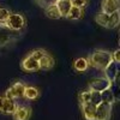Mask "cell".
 <instances>
[{
    "label": "cell",
    "mask_w": 120,
    "mask_h": 120,
    "mask_svg": "<svg viewBox=\"0 0 120 120\" xmlns=\"http://www.w3.org/2000/svg\"><path fill=\"white\" fill-rule=\"evenodd\" d=\"M88 60H89V64L93 67L103 71L106 68V66L111 63L113 59H112V53H109L108 51L97 49V51H95L91 55H90V58Z\"/></svg>",
    "instance_id": "obj_1"
},
{
    "label": "cell",
    "mask_w": 120,
    "mask_h": 120,
    "mask_svg": "<svg viewBox=\"0 0 120 120\" xmlns=\"http://www.w3.org/2000/svg\"><path fill=\"white\" fill-rule=\"evenodd\" d=\"M25 25V19L19 13H10L7 21L5 23V26L12 29V30H21Z\"/></svg>",
    "instance_id": "obj_2"
},
{
    "label": "cell",
    "mask_w": 120,
    "mask_h": 120,
    "mask_svg": "<svg viewBox=\"0 0 120 120\" xmlns=\"http://www.w3.org/2000/svg\"><path fill=\"white\" fill-rule=\"evenodd\" d=\"M112 103L101 102L96 106L95 120H109L112 115Z\"/></svg>",
    "instance_id": "obj_3"
},
{
    "label": "cell",
    "mask_w": 120,
    "mask_h": 120,
    "mask_svg": "<svg viewBox=\"0 0 120 120\" xmlns=\"http://www.w3.org/2000/svg\"><path fill=\"white\" fill-rule=\"evenodd\" d=\"M112 81H109V79L105 76V77H100V78H96L94 81L89 84V90L90 91H103L106 89H109L112 86Z\"/></svg>",
    "instance_id": "obj_4"
},
{
    "label": "cell",
    "mask_w": 120,
    "mask_h": 120,
    "mask_svg": "<svg viewBox=\"0 0 120 120\" xmlns=\"http://www.w3.org/2000/svg\"><path fill=\"white\" fill-rule=\"evenodd\" d=\"M24 90H25V85L22 82H17L6 90L5 97L15 98V100L16 98H22V97H24Z\"/></svg>",
    "instance_id": "obj_5"
},
{
    "label": "cell",
    "mask_w": 120,
    "mask_h": 120,
    "mask_svg": "<svg viewBox=\"0 0 120 120\" xmlns=\"http://www.w3.org/2000/svg\"><path fill=\"white\" fill-rule=\"evenodd\" d=\"M21 67L26 72H36L40 70V65H38V60L31 58L30 55H28L21 64Z\"/></svg>",
    "instance_id": "obj_6"
},
{
    "label": "cell",
    "mask_w": 120,
    "mask_h": 120,
    "mask_svg": "<svg viewBox=\"0 0 120 120\" xmlns=\"http://www.w3.org/2000/svg\"><path fill=\"white\" fill-rule=\"evenodd\" d=\"M103 71H105V76L109 79V81L114 82L115 78L118 77V73H119V63H115L114 60H112V61L106 66V68Z\"/></svg>",
    "instance_id": "obj_7"
},
{
    "label": "cell",
    "mask_w": 120,
    "mask_h": 120,
    "mask_svg": "<svg viewBox=\"0 0 120 120\" xmlns=\"http://www.w3.org/2000/svg\"><path fill=\"white\" fill-rule=\"evenodd\" d=\"M15 120H28L31 115V109L26 106H18L16 112L12 114Z\"/></svg>",
    "instance_id": "obj_8"
},
{
    "label": "cell",
    "mask_w": 120,
    "mask_h": 120,
    "mask_svg": "<svg viewBox=\"0 0 120 120\" xmlns=\"http://www.w3.org/2000/svg\"><path fill=\"white\" fill-rule=\"evenodd\" d=\"M81 108L86 120H95V112H96L95 105H93L91 102H85V103H81Z\"/></svg>",
    "instance_id": "obj_9"
},
{
    "label": "cell",
    "mask_w": 120,
    "mask_h": 120,
    "mask_svg": "<svg viewBox=\"0 0 120 120\" xmlns=\"http://www.w3.org/2000/svg\"><path fill=\"white\" fill-rule=\"evenodd\" d=\"M119 0H102V12L107 15L119 11Z\"/></svg>",
    "instance_id": "obj_10"
},
{
    "label": "cell",
    "mask_w": 120,
    "mask_h": 120,
    "mask_svg": "<svg viewBox=\"0 0 120 120\" xmlns=\"http://www.w3.org/2000/svg\"><path fill=\"white\" fill-rule=\"evenodd\" d=\"M18 105L15 101V98H7L4 97V102H3V108H1V112L5 114H13L16 112Z\"/></svg>",
    "instance_id": "obj_11"
},
{
    "label": "cell",
    "mask_w": 120,
    "mask_h": 120,
    "mask_svg": "<svg viewBox=\"0 0 120 120\" xmlns=\"http://www.w3.org/2000/svg\"><path fill=\"white\" fill-rule=\"evenodd\" d=\"M38 65H40V70H51L54 66V59L48 53H46L38 60Z\"/></svg>",
    "instance_id": "obj_12"
},
{
    "label": "cell",
    "mask_w": 120,
    "mask_h": 120,
    "mask_svg": "<svg viewBox=\"0 0 120 120\" xmlns=\"http://www.w3.org/2000/svg\"><path fill=\"white\" fill-rule=\"evenodd\" d=\"M56 6L59 8L61 17H66L70 8L72 7V3H71V0H60V1H56Z\"/></svg>",
    "instance_id": "obj_13"
},
{
    "label": "cell",
    "mask_w": 120,
    "mask_h": 120,
    "mask_svg": "<svg viewBox=\"0 0 120 120\" xmlns=\"http://www.w3.org/2000/svg\"><path fill=\"white\" fill-rule=\"evenodd\" d=\"M89 66H90L89 60L85 59V58H78V59L75 60V63H73V67H75L76 71H78V72L86 71Z\"/></svg>",
    "instance_id": "obj_14"
},
{
    "label": "cell",
    "mask_w": 120,
    "mask_h": 120,
    "mask_svg": "<svg viewBox=\"0 0 120 120\" xmlns=\"http://www.w3.org/2000/svg\"><path fill=\"white\" fill-rule=\"evenodd\" d=\"M45 12H46V16L48 18H52V19H60V18H61V15H60V11H59L56 4L46 7Z\"/></svg>",
    "instance_id": "obj_15"
},
{
    "label": "cell",
    "mask_w": 120,
    "mask_h": 120,
    "mask_svg": "<svg viewBox=\"0 0 120 120\" xmlns=\"http://www.w3.org/2000/svg\"><path fill=\"white\" fill-rule=\"evenodd\" d=\"M119 23H120V12L119 11H115V12L109 15L107 28L108 29H114V28H116L119 25Z\"/></svg>",
    "instance_id": "obj_16"
},
{
    "label": "cell",
    "mask_w": 120,
    "mask_h": 120,
    "mask_svg": "<svg viewBox=\"0 0 120 120\" xmlns=\"http://www.w3.org/2000/svg\"><path fill=\"white\" fill-rule=\"evenodd\" d=\"M83 15V11H82V7H77V6H73L70 8V11L66 16V18L68 19H71V21H77V19H79L82 17Z\"/></svg>",
    "instance_id": "obj_17"
},
{
    "label": "cell",
    "mask_w": 120,
    "mask_h": 120,
    "mask_svg": "<svg viewBox=\"0 0 120 120\" xmlns=\"http://www.w3.org/2000/svg\"><path fill=\"white\" fill-rule=\"evenodd\" d=\"M100 94H101V100H102V102L112 103V105L115 102V96H114L113 91H111V88L103 90V91H101Z\"/></svg>",
    "instance_id": "obj_18"
},
{
    "label": "cell",
    "mask_w": 120,
    "mask_h": 120,
    "mask_svg": "<svg viewBox=\"0 0 120 120\" xmlns=\"http://www.w3.org/2000/svg\"><path fill=\"white\" fill-rule=\"evenodd\" d=\"M24 97L28 100H35L38 97V90L34 86H25L24 90Z\"/></svg>",
    "instance_id": "obj_19"
},
{
    "label": "cell",
    "mask_w": 120,
    "mask_h": 120,
    "mask_svg": "<svg viewBox=\"0 0 120 120\" xmlns=\"http://www.w3.org/2000/svg\"><path fill=\"white\" fill-rule=\"evenodd\" d=\"M108 18H109V15L105 13V12H100L95 16V21L97 24H100L101 26H105L107 28V24H108Z\"/></svg>",
    "instance_id": "obj_20"
},
{
    "label": "cell",
    "mask_w": 120,
    "mask_h": 120,
    "mask_svg": "<svg viewBox=\"0 0 120 120\" xmlns=\"http://www.w3.org/2000/svg\"><path fill=\"white\" fill-rule=\"evenodd\" d=\"M90 102H91L93 105L97 106L102 102L101 100V94H100V91H91V97H90Z\"/></svg>",
    "instance_id": "obj_21"
},
{
    "label": "cell",
    "mask_w": 120,
    "mask_h": 120,
    "mask_svg": "<svg viewBox=\"0 0 120 120\" xmlns=\"http://www.w3.org/2000/svg\"><path fill=\"white\" fill-rule=\"evenodd\" d=\"M90 97H91V91H83L79 94V103H85V102H90Z\"/></svg>",
    "instance_id": "obj_22"
},
{
    "label": "cell",
    "mask_w": 120,
    "mask_h": 120,
    "mask_svg": "<svg viewBox=\"0 0 120 120\" xmlns=\"http://www.w3.org/2000/svg\"><path fill=\"white\" fill-rule=\"evenodd\" d=\"M8 16H10V11H8V10H6V8H0V24L5 25Z\"/></svg>",
    "instance_id": "obj_23"
},
{
    "label": "cell",
    "mask_w": 120,
    "mask_h": 120,
    "mask_svg": "<svg viewBox=\"0 0 120 120\" xmlns=\"http://www.w3.org/2000/svg\"><path fill=\"white\" fill-rule=\"evenodd\" d=\"M45 54H46V51H43V49H34L29 55L31 58H34V59H36V60H40Z\"/></svg>",
    "instance_id": "obj_24"
},
{
    "label": "cell",
    "mask_w": 120,
    "mask_h": 120,
    "mask_svg": "<svg viewBox=\"0 0 120 120\" xmlns=\"http://www.w3.org/2000/svg\"><path fill=\"white\" fill-rule=\"evenodd\" d=\"M38 1V4H40V6L41 7H48V6H51V5H54V4H56V0H37Z\"/></svg>",
    "instance_id": "obj_25"
},
{
    "label": "cell",
    "mask_w": 120,
    "mask_h": 120,
    "mask_svg": "<svg viewBox=\"0 0 120 120\" xmlns=\"http://www.w3.org/2000/svg\"><path fill=\"white\" fill-rule=\"evenodd\" d=\"M71 3L73 6L77 7H84L88 5V0H71Z\"/></svg>",
    "instance_id": "obj_26"
},
{
    "label": "cell",
    "mask_w": 120,
    "mask_h": 120,
    "mask_svg": "<svg viewBox=\"0 0 120 120\" xmlns=\"http://www.w3.org/2000/svg\"><path fill=\"white\" fill-rule=\"evenodd\" d=\"M112 59L115 63H120V51L119 49H116L114 53H112Z\"/></svg>",
    "instance_id": "obj_27"
},
{
    "label": "cell",
    "mask_w": 120,
    "mask_h": 120,
    "mask_svg": "<svg viewBox=\"0 0 120 120\" xmlns=\"http://www.w3.org/2000/svg\"><path fill=\"white\" fill-rule=\"evenodd\" d=\"M3 102H4V97L0 96V112H1V108H3Z\"/></svg>",
    "instance_id": "obj_28"
},
{
    "label": "cell",
    "mask_w": 120,
    "mask_h": 120,
    "mask_svg": "<svg viewBox=\"0 0 120 120\" xmlns=\"http://www.w3.org/2000/svg\"><path fill=\"white\" fill-rule=\"evenodd\" d=\"M56 1H60V0H56Z\"/></svg>",
    "instance_id": "obj_29"
}]
</instances>
